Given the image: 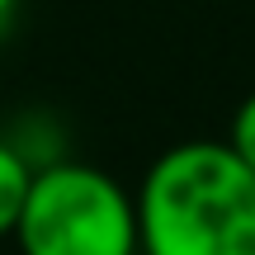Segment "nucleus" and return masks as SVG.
I'll return each instance as SVG.
<instances>
[{
	"instance_id": "obj_3",
	"label": "nucleus",
	"mask_w": 255,
	"mask_h": 255,
	"mask_svg": "<svg viewBox=\"0 0 255 255\" xmlns=\"http://www.w3.org/2000/svg\"><path fill=\"white\" fill-rule=\"evenodd\" d=\"M28 184H33V161H28L14 142L0 137V241L14 237V222H19V213H24Z\"/></svg>"
},
{
	"instance_id": "obj_4",
	"label": "nucleus",
	"mask_w": 255,
	"mask_h": 255,
	"mask_svg": "<svg viewBox=\"0 0 255 255\" xmlns=\"http://www.w3.org/2000/svg\"><path fill=\"white\" fill-rule=\"evenodd\" d=\"M227 142H232V151L255 170V90L237 104V114H232V123H227Z\"/></svg>"
},
{
	"instance_id": "obj_2",
	"label": "nucleus",
	"mask_w": 255,
	"mask_h": 255,
	"mask_svg": "<svg viewBox=\"0 0 255 255\" xmlns=\"http://www.w3.org/2000/svg\"><path fill=\"white\" fill-rule=\"evenodd\" d=\"M14 241L19 255H142L132 194L90 161L33 170Z\"/></svg>"
},
{
	"instance_id": "obj_5",
	"label": "nucleus",
	"mask_w": 255,
	"mask_h": 255,
	"mask_svg": "<svg viewBox=\"0 0 255 255\" xmlns=\"http://www.w3.org/2000/svg\"><path fill=\"white\" fill-rule=\"evenodd\" d=\"M19 0H0V28H5V19H9V9H14Z\"/></svg>"
},
{
	"instance_id": "obj_1",
	"label": "nucleus",
	"mask_w": 255,
	"mask_h": 255,
	"mask_svg": "<svg viewBox=\"0 0 255 255\" xmlns=\"http://www.w3.org/2000/svg\"><path fill=\"white\" fill-rule=\"evenodd\" d=\"M132 203L142 255H255V170L227 137L165 146Z\"/></svg>"
}]
</instances>
